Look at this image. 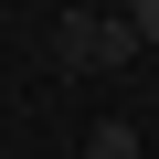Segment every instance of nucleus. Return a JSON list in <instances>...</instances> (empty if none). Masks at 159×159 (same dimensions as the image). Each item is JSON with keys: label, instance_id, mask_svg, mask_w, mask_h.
<instances>
[{"label": "nucleus", "instance_id": "nucleus-1", "mask_svg": "<svg viewBox=\"0 0 159 159\" xmlns=\"http://www.w3.org/2000/svg\"><path fill=\"white\" fill-rule=\"evenodd\" d=\"M148 43H138V21L127 11H64L53 21V64L64 74H127Z\"/></svg>", "mask_w": 159, "mask_h": 159}, {"label": "nucleus", "instance_id": "nucleus-2", "mask_svg": "<svg viewBox=\"0 0 159 159\" xmlns=\"http://www.w3.org/2000/svg\"><path fill=\"white\" fill-rule=\"evenodd\" d=\"M85 159H138V127H127V117H106V127H85Z\"/></svg>", "mask_w": 159, "mask_h": 159}, {"label": "nucleus", "instance_id": "nucleus-3", "mask_svg": "<svg viewBox=\"0 0 159 159\" xmlns=\"http://www.w3.org/2000/svg\"><path fill=\"white\" fill-rule=\"evenodd\" d=\"M127 21H138V43H159V0H127Z\"/></svg>", "mask_w": 159, "mask_h": 159}]
</instances>
